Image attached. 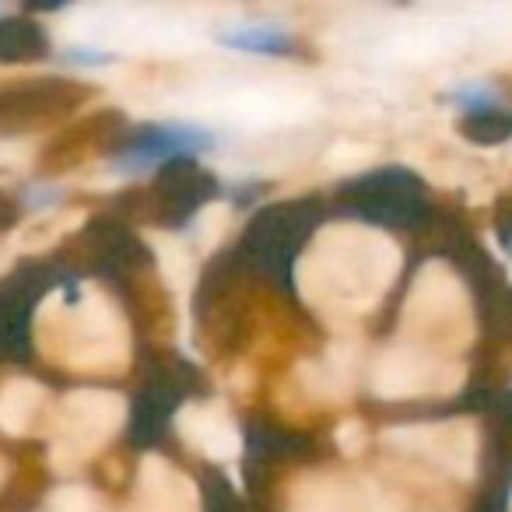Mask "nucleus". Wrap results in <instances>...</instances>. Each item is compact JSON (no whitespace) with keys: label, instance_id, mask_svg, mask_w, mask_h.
Instances as JSON below:
<instances>
[{"label":"nucleus","instance_id":"obj_14","mask_svg":"<svg viewBox=\"0 0 512 512\" xmlns=\"http://www.w3.org/2000/svg\"><path fill=\"white\" fill-rule=\"evenodd\" d=\"M334 439H337V446H341L344 453H348V456H355L358 449L365 446V428H362V421H344V425L337 428V435H334Z\"/></svg>","mask_w":512,"mask_h":512},{"label":"nucleus","instance_id":"obj_9","mask_svg":"<svg viewBox=\"0 0 512 512\" xmlns=\"http://www.w3.org/2000/svg\"><path fill=\"white\" fill-rule=\"evenodd\" d=\"M50 393L32 379H8L0 386V432L29 435L43 421Z\"/></svg>","mask_w":512,"mask_h":512},{"label":"nucleus","instance_id":"obj_10","mask_svg":"<svg viewBox=\"0 0 512 512\" xmlns=\"http://www.w3.org/2000/svg\"><path fill=\"white\" fill-rule=\"evenodd\" d=\"M158 249V264H162V274L169 278V285H176L179 292L190 288V278H193V260L176 239H162V235H151Z\"/></svg>","mask_w":512,"mask_h":512},{"label":"nucleus","instance_id":"obj_3","mask_svg":"<svg viewBox=\"0 0 512 512\" xmlns=\"http://www.w3.org/2000/svg\"><path fill=\"white\" fill-rule=\"evenodd\" d=\"M400 334L432 348H463L474 334L470 302L460 278L446 264H428L407 295Z\"/></svg>","mask_w":512,"mask_h":512},{"label":"nucleus","instance_id":"obj_17","mask_svg":"<svg viewBox=\"0 0 512 512\" xmlns=\"http://www.w3.org/2000/svg\"><path fill=\"white\" fill-rule=\"evenodd\" d=\"M295 512H309V509H295Z\"/></svg>","mask_w":512,"mask_h":512},{"label":"nucleus","instance_id":"obj_8","mask_svg":"<svg viewBox=\"0 0 512 512\" xmlns=\"http://www.w3.org/2000/svg\"><path fill=\"white\" fill-rule=\"evenodd\" d=\"M134 512H200L197 484L162 456H144L141 474H137Z\"/></svg>","mask_w":512,"mask_h":512},{"label":"nucleus","instance_id":"obj_2","mask_svg":"<svg viewBox=\"0 0 512 512\" xmlns=\"http://www.w3.org/2000/svg\"><path fill=\"white\" fill-rule=\"evenodd\" d=\"M43 355L60 358L71 369L116 372L127 365L130 334L120 316V306L106 299L99 288H74V302L53 295L36 320Z\"/></svg>","mask_w":512,"mask_h":512},{"label":"nucleus","instance_id":"obj_12","mask_svg":"<svg viewBox=\"0 0 512 512\" xmlns=\"http://www.w3.org/2000/svg\"><path fill=\"white\" fill-rule=\"evenodd\" d=\"M50 512H102L99 495L85 484H60L50 495Z\"/></svg>","mask_w":512,"mask_h":512},{"label":"nucleus","instance_id":"obj_15","mask_svg":"<svg viewBox=\"0 0 512 512\" xmlns=\"http://www.w3.org/2000/svg\"><path fill=\"white\" fill-rule=\"evenodd\" d=\"M4 474H8V463L0 460V484H4Z\"/></svg>","mask_w":512,"mask_h":512},{"label":"nucleus","instance_id":"obj_1","mask_svg":"<svg viewBox=\"0 0 512 512\" xmlns=\"http://www.w3.org/2000/svg\"><path fill=\"white\" fill-rule=\"evenodd\" d=\"M400 271V249L365 225H327L299 260V288L309 302L337 313L372 309Z\"/></svg>","mask_w":512,"mask_h":512},{"label":"nucleus","instance_id":"obj_6","mask_svg":"<svg viewBox=\"0 0 512 512\" xmlns=\"http://www.w3.org/2000/svg\"><path fill=\"white\" fill-rule=\"evenodd\" d=\"M383 442L400 453H411L446 474L470 481L477 467V428L474 421H432V425H400L386 428Z\"/></svg>","mask_w":512,"mask_h":512},{"label":"nucleus","instance_id":"obj_13","mask_svg":"<svg viewBox=\"0 0 512 512\" xmlns=\"http://www.w3.org/2000/svg\"><path fill=\"white\" fill-rule=\"evenodd\" d=\"M228 228V207L225 204H207L204 211L193 218V235H197L200 249L218 246V239Z\"/></svg>","mask_w":512,"mask_h":512},{"label":"nucleus","instance_id":"obj_4","mask_svg":"<svg viewBox=\"0 0 512 512\" xmlns=\"http://www.w3.org/2000/svg\"><path fill=\"white\" fill-rule=\"evenodd\" d=\"M127 421V400L109 390H74L53 411V470L67 474L95 456Z\"/></svg>","mask_w":512,"mask_h":512},{"label":"nucleus","instance_id":"obj_11","mask_svg":"<svg viewBox=\"0 0 512 512\" xmlns=\"http://www.w3.org/2000/svg\"><path fill=\"white\" fill-rule=\"evenodd\" d=\"M225 46L232 50H246V53H278L288 46V32L285 29H242V32H228Z\"/></svg>","mask_w":512,"mask_h":512},{"label":"nucleus","instance_id":"obj_16","mask_svg":"<svg viewBox=\"0 0 512 512\" xmlns=\"http://www.w3.org/2000/svg\"><path fill=\"white\" fill-rule=\"evenodd\" d=\"M509 512H512V495H509Z\"/></svg>","mask_w":512,"mask_h":512},{"label":"nucleus","instance_id":"obj_7","mask_svg":"<svg viewBox=\"0 0 512 512\" xmlns=\"http://www.w3.org/2000/svg\"><path fill=\"white\" fill-rule=\"evenodd\" d=\"M176 432L193 453H204L218 463H228L239 456L242 449V435L235 428L232 414L221 404H186L176 414Z\"/></svg>","mask_w":512,"mask_h":512},{"label":"nucleus","instance_id":"obj_5","mask_svg":"<svg viewBox=\"0 0 512 512\" xmlns=\"http://www.w3.org/2000/svg\"><path fill=\"white\" fill-rule=\"evenodd\" d=\"M463 383V365L439 358L414 344H393L372 362L369 386L383 400L407 397H449Z\"/></svg>","mask_w":512,"mask_h":512}]
</instances>
